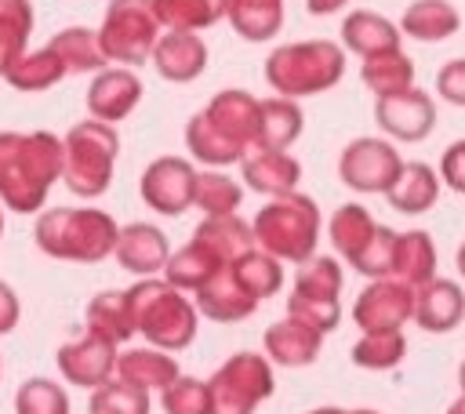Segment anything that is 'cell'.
Returning a JSON list of instances; mask_svg holds the SVG:
<instances>
[{
  "label": "cell",
  "mask_w": 465,
  "mask_h": 414,
  "mask_svg": "<svg viewBox=\"0 0 465 414\" xmlns=\"http://www.w3.org/2000/svg\"><path fill=\"white\" fill-rule=\"evenodd\" d=\"M374 120L378 127L396 138V142H421L432 134L436 127V102L429 91H418V87H407L400 94H389V98H378L374 102Z\"/></svg>",
  "instance_id": "obj_13"
},
{
  "label": "cell",
  "mask_w": 465,
  "mask_h": 414,
  "mask_svg": "<svg viewBox=\"0 0 465 414\" xmlns=\"http://www.w3.org/2000/svg\"><path fill=\"white\" fill-rule=\"evenodd\" d=\"M320 345H323V334L312 330L309 323L294 320V316H283L280 323L265 327V334H262V352H265L276 367H287V370L316 363Z\"/></svg>",
  "instance_id": "obj_19"
},
{
  "label": "cell",
  "mask_w": 465,
  "mask_h": 414,
  "mask_svg": "<svg viewBox=\"0 0 465 414\" xmlns=\"http://www.w3.org/2000/svg\"><path fill=\"white\" fill-rule=\"evenodd\" d=\"M127 305L134 316V330L149 345H156L163 352H182L196 341L200 309H196V301H189L185 291L171 287L163 276H142L127 291Z\"/></svg>",
  "instance_id": "obj_3"
},
{
  "label": "cell",
  "mask_w": 465,
  "mask_h": 414,
  "mask_svg": "<svg viewBox=\"0 0 465 414\" xmlns=\"http://www.w3.org/2000/svg\"><path fill=\"white\" fill-rule=\"evenodd\" d=\"M461 29V15L450 0H414L400 15V33L421 44H440Z\"/></svg>",
  "instance_id": "obj_28"
},
{
  "label": "cell",
  "mask_w": 465,
  "mask_h": 414,
  "mask_svg": "<svg viewBox=\"0 0 465 414\" xmlns=\"http://www.w3.org/2000/svg\"><path fill=\"white\" fill-rule=\"evenodd\" d=\"M243 200V185L225 174L222 167H207L196 174V196H193V207H200L203 214H236Z\"/></svg>",
  "instance_id": "obj_40"
},
{
  "label": "cell",
  "mask_w": 465,
  "mask_h": 414,
  "mask_svg": "<svg viewBox=\"0 0 465 414\" xmlns=\"http://www.w3.org/2000/svg\"><path fill=\"white\" fill-rule=\"evenodd\" d=\"M302 109L298 98L269 94L258 102V142L254 149H291L302 134Z\"/></svg>",
  "instance_id": "obj_26"
},
{
  "label": "cell",
  "mask_w": 465,
  "mask_h": 414,
  "mask_svg": "<svg viewBox=\"0 0 465 414\" xmlns=\"http://www.w3.org/2000/svg\"><path fill=\"white\" fill-rule=\"evenodd\" d=\"M193 301H196L200 316H207L214 323H240V320L254 316V309H258V298L236 280V272L229 265L207 287H200L193 294Z\"/></svg>",
  "instance_id": "obj_21"
},
{
  "label": "cell",
  "mask_w": 465,
  "mask_h": 414,
  "mask_svg": "<svg viewBox=\"0 0 465 414\" xmlns=\"http://www.w3.org/2000/svg\"><path fill=\"white\" fill-rule=\"evenodd\" d=\"M458 385H461V396H465V360H461V367H458Z\"/></svg>",
  "instance_id": "obj_55"
},
{
  "label": "cell",
  "mask_w": 465,
  "mask_h": 414,
  "mask_svg": "<svg viewBox=\"0 0 465 414\" xmlns=\"http://www.w3.org/2000/svg\"><path fill=\"white\" fill-rule=\"evenodd\" d=\"M440 182L450 189V192H461L465 196V138L450 142L440 156Z\"/></svg>",
  "instance_id": "obj_49"
},
{
  "label": "cell",
  "mask_w": 465,
  "mask_h": 414,
  "mask_svg": "<svg viewBox=\"0 0 465 414\" xmlns=\"http://www.w3.org/2000/svg\"><path fill=\"white\" fill-rule=\"evenodd\" d=\"M251 229L262 251H269L280 261L302 265L316 254V243H320V207L312 196L298 189L287 196H269L258 207Z\"/></svg>",
  "instance_id": "obj_5"
},
{
  "label": "cell",
  "mask_w": 465,
  "mask_h": 414,
  "mask_svg": "<svg viewBox=\"0 0 465 414\" xmlns=\"http://www.w3.org/2000/svg\"><path fill=\"white\" fill-rule=\"evenodd\" d=\"M287 316L309 323V327L320 330V334H331V330H338V323H341V301H338V298H309V294H294V291H291V298H287Z\"/></svg>",
  "instance_id": "obj_47"
},
{
  "label": "cell",
  "mask_w": 465,
  "mask_h": 414,
  "mask_svg": "<svg viewBox=\"0 0 465 414\" xmlns=\"http://www.w3.org/2000/svg\"><path fill=\"white\" fill-rule=\"evenodd\" d=\"M185 149H189L193 160H200L207 167H232V163H240L247 156V149H240L232 138H225L207 120L203 109L196 116H189V123H185Z\"/></svg>",
  "instance_id": "obj_30"
},
{
  "label": "cell",
  "mask_w": 465,
  "mask_h": 414,
  "mask_svg": "<svg viewBox=\"0 0 465 414\" xmlns=\"http://www.w3.org/2000/svg\"><path fill=\"white\" fill-rule=\"evenodd\" d=\"M436 91L450 105H465V58H450L436 73Z\"/></svg>",
  "instance_id": "obj_48"
},
{
  "label": "cell",
  "mask_w": 465,
  "mask_h": 414,
  "mask_svg": "<svg viewBox=\"0 0 465 414\" xmlns=\"http://www.w3.org/2000/svg\"><path fill=\"white\" fill-rule=\"evenodd\" d=\"M62 145H65V167H62L65 189L80 200L102 196L113 185V167L120 153L116 127L102 120H80L65 131Z\"/></svg>",
  "instance_id": "obj_6"
},
{
  "label": "cell",
  "mask_w": 465,
  "mask_h": 414,
  "mask_svg": "<svg viewBox=\"0 0 465 414\" xmlns=\"http://www.w3.org/2000/svg\"><path fill=\"white\" fill-rule=\"evenodd\" d=\"M160 29L163 22L156 15V0H113L102 15L98 44L109 62L134 69L153 58L156 40L163 36Z\"/></svg>",
  "instance_id": "obj_7"
},
{
  "label": "cell",
  "mask_w": 465,
  "mask_h": 414,
  "mask_svg": "<svg viewBox=\"0 0 465 414\" xmlns=\"http://www.w3.org/2000/svg\"><path fill=\"white\" fill-rule=\"evenodd\" d=\"M29 33H33V4L0 0V76L29 51Z\"/></svg>",
  "instance_id": "obj_38"
},
{
  "label": "cell",
  "mask_w": 465,
  "mask_h": 414,
  "mask_svg": "<svg viewBox=\"0 0 465 414\" xmlns=\"http://www.w3.org/2000/svg\"><path fill=\"white\" fill-rule=\"evenodd\" d=\"M193 240H200L222 265H232L236 258H243L247 251L258 247L251 222H243L240 214H203Z\"/></svg>",
  "instance_id": "obj_23"
},
{
  "label": "cell",
  "mask_w": 465,
  "mask_h": 414,
  "mask_svg": "<svg viewBox=\"0 0 465 414\" xmlns=\"http://www.w3.org/2000/svg\"><path fill=\"white\" fill-rule=\"evenodd\" d=\"M440 185H443V182H440V171H432V167L421 163V160H407L403 171H400V178H396L392 189L385 192V200H389V207H396V211H403V214H425V211L436 207Z\"/></svg>",
  "instance_id": "obj_25"
},
{
  "label": "cell",
  "mask_w": 465,
  "mask_h": 414,
  "mask_svg": "<svg viewBox=\"0 0 465 414\" xmlns=\"http://www.w3.org/2000/svg\"><path fill=\"white\" fill-rule=\"evenodd\" d=\"M349 0H305V11L309 15H334V11H341Z\"/></svg>",
  "instance_id": "obj_51"
},
{
  "label": "cell",
  "mask_w": 465,
  "mask_h": 414,
  "mask_svg": "<svg viewBox=\"0 0 465 414\" xmlns=\"http://www.w3.org/2000/svg\"><path fill=\"white\" fill-rule=\"evenodd\" d=\"M84 330L87 334H98L113 345H124L131 341L134 330V316H131V305H127V291H102L87 301L84 309Z\"/></svg>",
  "instance_id": "obj_27"
},
{
  "label": "cell",
  "mask_w": 465,
  "mask_h": 414,
  "mask_svg": "<svg viewBox=\"0 0 465 414\" xmlns=\"http://www.w3.org/2000/svg\"><path fill=\"white\" fill-rule=\"evenodd\" d=\"M149 65L160 73V80L189 84V80H196L207 69V44L200 40V33H174V29H167L156 40V47H153Z\"/></svg>",
  "instance_id": "obj_18"
},
{
  "label": "cell",
  "mask_w": 465,
  "mask_h": 414,
  "mask_svg": "<svg viewBox=\"0 0 465 414\" xmlns=\"http://www.w3.org/2000/svg\"><path fill=\"white\" fill-rule=\"evenodd\" d=\"M258 102L262 98H254V94H247V91H240V87H229V91H218L207 105H203V113H207V120L225 134V138H232L240 149H254V142H258Z\"/></svg>",
  "instance_id": "obj_20"
},
{
  "label": "cell",
  "mask_w": 465,
  "mask_h": 414,
  "mask_svg": "<svg viewBox=\"0 0 465 414\" xmlns=\"http://www.w3.org/2000/svg\"><path fill=\"white\" fill-rule=\"evenodd\" d=\"M240 178L262 196H287L298 189L302 163L287 149H251L240 160Z\"/></svg>",
  "instance_id": "obj_16"
},
{
  "label": "cell",
  "mask_w": 465,
  "mask_h": 414,
  "mask_svg": "<svg viewBox=\"0 0 465 414\" xmlns=\"http://www.w3.org/2000/svg\"><path fill=\"white\" fill-rule=\"evenodd\" d=\"M374 229H378V222L371 218V211L363 203H341L327 222V236H331V243L345 265H352L363 254Z\"/></svg>",
  "instance_id": "obj_31"
},
{
  "label": "cell",
  "mask_w": 465,
  "mask_h": 414,
  "mask_svg": "<svg viewBox=\"0 0 465 414\" xmlns=\"http://www.w3.org/2000/svg\"><path fill=\"white\" fill-rule=\"evenodd\" d=\"M156 15L163 29L200 33V29L218 25L229 15V0H156Z\"/></svg>",
  "instance_id": "obj_37"
},
{
  "label": "cell",
  "mask_w": 465,
  "mask_h": 414,
  "mask_svg": "<svg viewBox=\"0 0 465 414\" xmlns=\"http://www.w3.org/2000/svg\"><path fill=\"white\" fill-rule=\"evenodd\" d=\"M18 316H22V301H18L15 287L0 280V334H11L18 327Z\"/></svg>",
  "instance_id": "obj_50"
},
{
  "label": "cell",
  "mask_w": 465,
  "mask_h": 414,
  "mask_svg": "<svg viewBox=\"0 0 465 414\" xmlns=\"http://www.w3.org/2000/svg\"><path fill=\"white\" fill-rule=\"evenodd\" d=\"M229 25L251 44H265L283 29V0H229Z\"/></svg>",
  "instance_id": "obj_32"
},
{
  "label": "cell",
  "mask_w": 465,
  "mask_h": 414,
  "mask_svg": "<svg viewBox=\"0 0 465 414\" xmlns=\"http://www.w3.org/2000/svg\"><path fill=\"white\" fill-rule=\"evenodd\" d=\"M345 76V47L334 40H294L280 44L265 58V84L283 98L323 94Z\"/></svg>",
  "instance_id": "obj_4"
},
{
  "label": "cell",
  "mask_w": 465,
  "mask_h": 414,
  "mask_svg": "<svg viewBox=\"0 0 465 414\" xmlns=\"http://www.w3.org/2000/svg\"><path fill=\"white\" fill-rule=\"evenodd\" d=\"M196 167L185 156H156L142 178H138V192L142 203L163 218H178L182 211L193 207L196 196Z\"/></svg>",
  "instance_id": "obj_10"
},
{
  "label": "cell",
  "mask_w": 465,
  "mask_h": 414,
  "mask_svg": "<svg viewBox=\"0 0 465 414\" xmlns=\"http://www.w3.org/2000/svg\"><path fill=\"white\" fill-rule=\"evenodd\" d=\"M65 76H69V69L62 65V58H58L51 47L25 51V54L4 73V80H7L15 91H25V94H33V91H47V87L62 84Z\"/></svg>",
  "instance_id": "obj_35"
},
{
  "label": "cell",
  "mask_w": 465,
  "mask_h": 414,
  "mask_svg": "<svg viewBox=\"0 0 465 414\" xmlns=\"http://www.w3.org/2000/svg\"><path fill=\"white\" fill-rule=\"evenodd\" d=\"M225 265L200 243V240H189L185 247H178V251H171V258H167V269H163V280L171 283V287H178V291H185V294H196L200 287H207L218 272H222Z\"/></svg>",
  "instance_id": "obj_29"
},
{
  "label": "cell",
  "mask_w": 465,
  "mask_h": 414,
  "mask_svg": "<svg viewBox=\"0 0 465 414\" xmlns=\"http://www.w3.org/2000/svg\"><path fill=\"white\" fill-rule=\"evenodd\" d=\"M465 320V291L454 280H429L414 291V323L429 334H450Z\"/></svg>",
  "instance_id": "obj_17"
},
{
  "label": "cell",
  "mask_w": 465,
  "mask_h": 414,
  "mask_svg": "<svg viewBox=\"0 0 465 414\" xmlns=\"http://www.w3.org/2000/svg\"><path fill=\"white\" fill-rule=\"evenodd\" d=\"M211 396H214V414H254L272 392V360L265 352H232L211 378Z\"/></svg>",
  "instance_id": "obj_8"
},
{
  "label": "cell",
  "mask_w": 465,
  "mask_h": 414,
  "mask_svg": "<svg viewBox=\"0 0 465 414\" xmlns=\"http://www.w3.org/2000/svg\"><path fill=\"white\" fill-rule=\"evenodd\" d=\"M400 25H392L385 15L378 11H349L341 18V47L360 54V58H378V54H389V51H400Z\"/></svg>",
  "instance_id": "obj_22"
},
{
  "label": "cell",
  "mask_w": 465,
  "mask_h": 414,
  "mask_svg": "<svg viewBox=\"0 0 465 414\" xmlns=\"http://www.w3.org/2000/svg\"><path fill=\"white\" fill-rule=\"evenodd\" d=\"M360 80L374 98H389L400 94L407 87H414V58L403 51H389L378 58H363L360 65Z\"/></svg>",
  "instance_id": "obj_36"
},
{
  "label": "cell",
  "mask_w": 465,
  "mask_h": 414,
  "mask_svg": "<svg viewBox=\"0 0 465 414\" xmlns=\"http://www.w3.org/2000/svg\"><path fill=\"white\" fill-rule=\"evenodd\" d=\"M309 414H381V410H367V407H360V410H345V407H316V410H309Z\"/></svg>",
  "instance_id": "obj_52"
},
{
  "label": "cell",
  "mask_w": 465,
  "mask_h": 414,
  "mask_svg": "<svg viewBox=\"0 0 465 414\" xmlns=\"http://www.w3.org/2000/svg\"><path fill=\"white\" fill-rule=\"evenodd\" d=\"M414 291L411 283L385 276V280H371L360 298L352 301V323L360 327V334L367 330H403V323L414 320Z\"/></svg>",
  "instance_id": "obj_11"
},
{
  "label": "cell",
  "mask_w": 465,
  "mask_h": 414,
  "mask_svg": "<svg viewBox=\"0 0 465 414\" xmlns=\"http://www.w3.org/2000/svg\"><path fill=\"white\" fill-rule=\"evenodd\" d=\"M160 403H163L167 414H214L211 385L203 378H193V374H178L160 392Z\"/></svg>",
  "instance_id": "obj_44"
},
{
  "label": "cell",
  "mask_w": 465,
  "mask_h": 414,
  "mask_svg": "<svg viewBox=\"0 0 465 414\" xmlns=\"http://www.w3.org/2000/svg\"><path fill=\"white\" fill-rule=\"evenodd\" d=\"M0 236H4V203H0Z\"/></svg>",
  "instance_id": "obj_56"
},
{
  "label": "cell",
  "mask_w": 465,
  "mask_h": 414,
  "mask_svg": "<svg viewBox=\"0 0 465 414\" xmlns=\"http://www.w3.org/2000/svg\"><path fill=\"white\" fill-rule=\"evenodd\" d=\"M0 370H4V360H0Z\"/></svg>",
  "instance_id": "obj_57"
},
{
  "label": "cell",
  "mask_w": 465,
  "mask_h": 414,
  "mask_svg": "<svg viewBox=\"0 0 465 414\" xmlns=\"http://www.w3.org/2000/svg\"><path fill=\"white\" fill-rule=\"evenodd\" d=\"M116 349L120 345H113V341L84 330V338L65 341L54 352V363H58V374L65 381H73L80 389H98V385H105V381L116 378V360H120Z\"/></svg>",
  "instance_id": "obj_12"
},
{
  "label": "cell",
  "mask_w": 465,
  "mask_h": 414,
  "mask_svg": "<svg viewBox=\"0 0 465 414\" xmlns=\"http://www.w3.org/2000/svg\"><path fill=\"white\" fill-rule=\"evenodd\" d=\"M113 254H116L120 269H127L134 276H163L171 243H167V232H160V225L131 222V225H120V240H116Z\"/></svg>",
  "instance_id": "obj_15"
},
{
  "label": "cell",
  "mask_w": 465,
  "mask_h": 414,
  "mask_svg": "<svg viewBox=\"0 0 465 414\" xmlns=\"http://www.w3.org/2000/svg\"><path fill=\"white\" fill-rule=\"evenodd\" d=\"M87 414H149V392L131 381L113 378V381L91 389Z\"/></svg>",
  "instance_id": "obj_43"
},
{
  "label": "cell",
  "mask_w": 465,
  "mask_h": 414,
  "mask_svg": "<svg viewBox=\"0 0 465 414\" xmlns=\"http://www.w3.org/2000/svg\"><path fill=\"white\" fill-rule=\"evenodd\" d=\"M447 414H465V396H458V399L447 407Z\"/></svg>",
  "instance_id": "obj_53"
},
{
  "label": "cell",
  "mask_w": 465,
  "mask_h": 414,
  "mask_svg": "<svg viewBox=\"0 0 465 414\" xmlns=\"http://www.w3.org/2000/svg\"><path fill=\"white\" fill-rule=\"evenodd\" d=\"M33 240L47 258L94 265L116 251L120 225L102 207H51L36 218Z\"/></svg>",
  "instance_id": "obj_2"
},
{
  "label": "cell",
  "mask_w": 465,
  "mask_h": 414,
  "mask_svg": "<svg viewBox=\"0 0 465 414\" xmlns=\"http://www.w3.org/2000/svg\"><path fill=\"white\" fill-rule=\"evenodd\" d=\"M178 360L156 345H142V349H124L116 360V378L131 381L145 392H163L174 378H178Z\"/></svg>",
  "instance_id": "obj_24"
},
{
  "label": "cell",
  "mask_w": 465,
  "mask_h": 414,
  "mask_svg": "<svg viewBox=\"0 0 465 414\" xmlns=\"http://www.w3.org/2000/svg\"><path fill=\"white\" fill-rule=\"evenodd\" d=\"M454 261H458V272H461V280H465V243L458 247V258H454Z\"/></svg>",
  "instance_id": "obj_54"
},
{
  "label": "cell",
  "mask_w": 465,
  "mask_h": 414,
  "mask_svg": "<svg viewBox=\"0 0 465 414\" xmlns=\"http://www.w3.org/2000/svg\"><path fill=\"white\" fill-rule=\"evenodd\" d=\"M396 240H400V232H392L389 225H378L374 236H371V243L363 247V254L352 261V269H356L360 276H367V280H385V276H392V265H396Z\"/></svg>",
  "instance_id": "obj_46"
},
{
  "label": "cell",
  "mask_w": 465,
  "mask_h": 414,
  "mask_svg": "<svg viewBox=\"0 0 465 414\" xmlns=\"http://www.w3.org/2000/svg\"><path fill=\"white\" fill-rule=\"evenodd\" d=\"M232 272H236V280L262 301V298H269V294H276L280 287H283V261L280 258H272L269 251H262V247H254V251H247L243 258H236L232 265H229Z\"/></svg>",
  "instance_id": "obj_41"
},
{
  "label": "cell",
  "mask_w": 465,
  "mask_h": 414,
  "mask_svg": "<svg viewBox=\"0 0 465 414\" xmlns=\"http://www.w3.org/2000/svg\"><path fill=\"white\" fill-rule=\"evenodd\" d=\"M142 76L127 65H105L102 73H94V80L87 84V113L91 120L102 123H120L124 116L134 113V105L142 102Z\"/></svg>",
  "instance_id": "obj_14"
},
{
  "label": "cell",
  "mask_w": 465,
  "mask_h": 414,
  "mask_svg": "<svg viewBox=\"0 0 465 414\" xmlns=\"http://www.w3.org/2000/svg\"><path fill=\"white\" fill-rule=\"evenodd\" d=\"M341 283L345 276L334 254H312L294 272V294H309V298H338Z\"/></svg>",
  "instance_id": "obj_42"
},
{
  "label": "cell",
  "mask_w": 465,
  "mask_h": 414,
  "mask_svg": "<svg viewBox=\"0 0 465 414\" xmlns=\"http://www.w3.org/2000/svg\"><path fill=\"white\" fill-rule=\"evenodd\" d=\"M407 356V338L403 330H367L360 341L349 349V360L363 370H392Z\"/></svg>",
  "instance_id": "obj_39"
},
{
  "label": "cell",
  "mask_w": 465,
  "mask_h": 414,
  "mask_svg": "<svg viewBox=\"0 0 465 414\" xmlns=\"http://www.w3.org/2000/svg\"><path fill=\"white\" fill-rule=\"evenodd\" d=\"M15 414H69V392L51 378H25L15 392Z\"/></svg>",
  "instance_id": "obj_45"
},
{
  "label": "cell",
  "mask_w": 465,
  "mask_h": 414,
  "mask_svg": "<svg viewBox=\"0 0 465 414\" xmlns=\"http://www.w3.org/2000/svg\"><path fill=\"white\" fill-rule=\"evenodd\" d=\"M47 47L62 58V65L69 73H102L109 62L98 44V29H87V25H69L62 33H54Z\"/></svg>",
  "instance_id": "obj_34"
},
{
  "label": "cell",
  "mask_w": 465,
  "mask_h": 414,
  "mask_svg": "<svg viewBox=\"0 0 465 414\" xmlns=\"http://www.w3.org/2000/svg\"><path fill=\"white\" fill-rule=\"evenodd\" d=\"M392 276L403 280V283H411V287H421V283L436 280V243H432V236L425 229L400 232Z\"/></svg>",
  "instance_id": "obj_33"
},
{
  "label": "cell",
  "mask_w": 465,
  "mask_h": 414,
  "mask_svg": "<svg viewBox=\"0 0 465 414\" xmlns=\"http://www.w3.org/2000/svg\"><path fill=\"white\" fill-rule=\"evenodd\" d=\"M407 160H400V153L392 149L389 138H352L341 156H338V178L352 189V192H363V196H374V192H389L392 182L400 178Z\"/></svg>",
  "instance_id": "obj_9"
},
{
  "label": "cell",
  "mask_w": 465,
  "mask_h": 414,
  "mask_svg": "<svg viewBox=\"0 0 465 414\" xmlns=\"http://www.w3.org/2000/svg\"><path fill=\"white\" fill-rule=\"evenodd\" d=\"M65 145L51 131H0V203L36 214L62 178Z\"/></svg>",
  "instance_id": "obj_1"
}]
</instances>
